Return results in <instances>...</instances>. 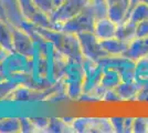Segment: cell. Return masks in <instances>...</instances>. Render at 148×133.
I'll use <instances>...</instances> for the list:
<instances>
[{
	"mask_svg": "<svg viewBox=\"0 0 148 133\" xmlns=\"http://www.w3.org/2000/svg\"><path fill=\"white\" fill-rule=\"evenodd\" d=\"M31 120L36 127L37 132H45L47 131L50 118H31Z\"/></svg>",
	"mask_w": 148,
	"mask_h": 133,
	"instance_id": "obj_26",
	"label": "cell"
},
{
	"mask_svg": "<svg viewBox=\"0 0 148 133\" xmlns=\"http://www.w3.org/2000/svg\"><path fill=\"white\" fill-rule=\"evenodd\" d=\"M101 44L108 56H123L130 47V43L124 42L116 37L106 39V40H101Z\"/></svg>",
	"mask_w": 148,
	"mask_h": 133,
	"instance_id": "obj_14",
	"label": "cell"
},
{
	"mask_svg": "<svg viewBox=\"0 0 148 133\" xmlns=\"http://www.w3.org/2000/svg\"><path fill=\"white\" fill-rule=\"evenodd\" d=\"M148 79V57L139 58L136 60L135 65V80L143 81Z\"/></svg>",
	"mask_w": 148,
	"mask_h": 133,
	"instance_id": "obj_22",
	"label": "cell"
},
{
	"mask_svg": "<svg viewBox=\"0 0 148 133\" xmlns=\"http://www.w3.org/2000/svg\"><path fill=\"white\" fill-rule=\"evenodd\" d=\"M12 42L13 52L20 54L22 57L31 60L33 58V39L31 38L29 33L20 28L12 27Z\"/></svg>",
	"mask_w": 148,
	"mask_h": 133,
	"instance_id": "obj_8",
	"label": "cell"
},
{
	"mask_svg": "<svg viewBox=\"0 0 148 133\" xmlns=\"http://www.w3.org/2000/svg\"><path fill=\"white\" fill-rule=\"evenodd\" d=\"M140 88H142L140 83L136 80H133V81H123L118 87L115 88V90L124 102L136 101Z\"/></svg>",
	"mask_w": 148,
	"mask_h": 133,
	"instance_id": "obj_12",
	"label": "cell"
},
{
	"mask_svg": "<svg viewBox=\"0 0 148 133\" xmlns=\"http://www.w3.org/2000/svg\"><path fill=\"white\" fill-rule=\"evenodd\" d=\"M21 122V132L23 133H36V127L33 124V122L31 120V118H20Z\"/></svg>",
	"mask_w": 148,
	"mask_h": 133,
	"instance_id": "obj_27",
	"label": "cell"
},
{
	"mask_svg": "<svg viewBox=\"0 0 148 133\" xmlns=\"http://www.w3.org/2000/svg\"><path fill=\"white\" fill-rule=\"evenodd\" d=\"M147 119H148V118H147Z\"/></svg>",
	"mask_w": 148,
	"mask_h": 133,
	"instance_id": "obj_37",
	"label": "cell"
},
{
	"mask_svg": "<svg viewBox=\"0 0 148 133\" xmlns=\"http://www.w3.org/2000/svg\"><path fill=\"white\" fill-rule=\"evenodd\" d=\"M140 2H148V0H130V12L136 5H138V3H140ZM128 14H130V13H128Z\"/></svg>",
	"mask_w": 148,
	"mask_h": 133,
	"instance_id": "obj_33",
	"label": "cell"
},
{
	"mask_svg": "<svg viewBox=\"0 0 148 133\" xmlns=\"http://www.w3.org/2000/svg\"><path fill=\"white\" fill-rule=\"evenodd\" d=\"M0 14L11 27L22 29L27 20L23 18L18 0H0Z\"/></svg>",
	"mask_w": 148,
	"mask_h": 133,
	"instance_id": "obj_7",
	"label": "cell"
},
{
	"mask_svg": "<svg viewBox=\"0 0 148 133\" xmlns=\"http://www.w3.org/2000/svg\"><path fill=\"white\" fill-rule=\"evenodd\" d=\"M20 83L18 81H13V80H8V79L0 80V102L9 101L10 95L12 94L14 89Z\"/></svg>",
	"mask_w": 148,
	"mask_h": 133,
	"instance_id": "obj_21",
	"label": "cell"
},
{
	"mask_svg": "<svg viewBox=\"0 0 148 133\" xmlns=\"http://www.w3.org/2000/svg\"><path fill=\"white\" fill-rule=\"evenodd\" d=\"M18 1L22 16L27 21L32 22L39 27L53 29V25H52L51 19L47 14H44L43 12H41L38 9L37 6L33 2V0H18Z\"/></svg>",
	"mask_w": 148,
	"mask_h": 133,
	"instance_id": "obj_6",
	"label": "cell"
},
{
	"mask_svg": "<svg viewBox=\"0 0 148 133\" xmlns=\"http://www.w3.org/2000/svg\"><path fill=\"white\" fill-rule=\"evenodd\" d=\"M136 30H137V23L126 20L125 22L118 25L115 37L124 42L130 43L136 39Z\"/></svg>",
	"mask_w": 148,
	"mask_h": 133,
	"instance_id": "obj_15",
	"label": "cell"
},
{
	"mask_svg": "<svg viewBox=\"0 0 148 133\" xmlns=\"http://www.w3.org/2000/svg\"><path fill=\"white\" fill-rule=\"evenodd\" d=\"M123 56L130 58L133 60H138L139 58L148 56V37L146 38H136L130 43L127 51Z\"/></svg>",
	"mask_w": 148,
	"mask_h": 133,
	"instance_id": "obj_13",
	"label": "cell"
},
{
	"mask_svg": "<svg viewBox=\"0 0 148 133\" xmlns=\"http://www.w3.org/2000/svg\"><path fill=\"white\" fill-rule=\"evenodd\" d=\"M147 57H148V56H147Z\"/></svg>",
	"mask_w": 148,
	"mask_h": 133,
	"instance_id": "obj_36",
	"label": "cell"
},
{
	"mask_svg": "<svg viewBox=\"0 0 148 133\" xmlns=\"http://www.w3.org/2000/svg\"><path fill=\"white\" fill-rule=\"evenodd\" d=\"M33 2L37 6L38 9L41 12H43L44 14H47L49 18H51V16L56 10V7L53 2V0H33Z\"/></svg>",
	"mask_w": 148,
	"mask_h": 133,
	"instance_id": "obj_23",
	"label": "cell"
},
{
	"mask_svg": "<svg viewBox=\"0 0 148 133\" xmlns=\"http://www.w3.org/2000/svg\"><path fill=\"white\" fill-rule=\"evenodd\" d=\"M148 37V20H144L137 23L136 38H146Z\"/></svg>",
	"mask_w": 148,
	"mask_h": 133,
	"instance_id": "obj_30",
	"label": "cell"
},
{
	"mask_svg": "<svg viewBox=\"0 0 148 133\" xmlns=\"http://www.w3.org/2000/svg\"><path fill=\"white\" fill-rule=\"evenodd\" d=\"M0 45H2L10 54L13 53L12 42V27L0 14Z\"/></svg>",
	"mask_w": 148,
	"mask_h": 133,
	"instance_id": "obj_16",
	"label": "cell"
},
{
	"mask_svg": "<svg viewBox=\"0 0 148 133\" xmlns=\"http://www.w3.org/2000/svg\"><path fill=\"white\" fill-rule=\"evenodd\" d=\"M103 102H107V103H119V102H124L122 98L119 96L115 89H108L105 91L104 98H103Z\"/></svg>",
	"mask_w": 148,
	"mask_h": 133,
	"instance_id": "obj_25",
	"label": "cell"
},
{
	"mask_svg": "<svg viewBox=\"0 0 148 133\" xmlns=\"http://www.w3.org/2000/svg\"><path fill=\"white\" fill-rule=\"evenodd\" d=\"M123 81V76H121L118 71L114 69H104L103 76H102L99 84L106 90H108V89H115Z\"/></svg>",
	"mask_w": 148,
	"mask_h": 133,
	"instance_id": "obj_17",
	"label": "cell"
},
{
	"mask_svg": "<svg viewBox=\"0 0 148 133\" xmlns=\"http://www.w3.org/2000/svg\"><path fill=\"white\" fill-rule=\"evenodd\" d=\"M103 17L104 16L95 7L92 0V2L85 8L84 11H82L74 18L64 22L59 30L68 32V33H74V34H79L82 32H93L96 20Z\"/></svg>",
	"mask_w": 148,
	"mask_h": 133,
	"instance_id": "obj_1",
	"label": "cell"
},
{
	"mask_svg": "<svg viewBox=\"0 0 148 133\" xmlns=\"http://www.w3.org/2000/svg\"><path fill=\"white\" fill-rule=\"evenodd\" d=\"M117 27V23L111 20L108 17H103L96 20L93 32L99 40H106L114 38L116 36Z\"/></svg>",
	"mask_w": 148,
	"mask_h": 133,
	"instance_id": "obj_11",
	"label": "cell"
},
{
	"mask_svg": "<svg viewBox=\"0 0 148 133\" xmlns=\"http://www.w3.org/2000/svg\"><path fill=\"white\" fill-rule=\"evenodd\" d=\"M74 132L71 123L64 118H50L45 133H70Z\"/></svg>",
	"mask_w": 148,
	"mask_h": 133,
	"instance_id": "obj_18",
	"label": "cell"
},
{
	"mask_svg": "<svg viewBox=\"0 0 148 133\" xmlns=\"http://www.w3.org/2000/svg\"><path fill=\"white\" fill-rule=\"evenodd\" d=\"M140 83L142 88L140 91L137 95V102H148V79L147 80H143V81H138Z\"/></svg>",
	"mask_w": 148,
	"mask_h": 133,
	"instance_id": "obj_28",
	"label": "cell"
},
{
	"mask_svg": "<svg viewBox=\"0 0 148 133\" xmlns=\"http://www.w3.org/2000/svg\"><path fill=\"white\" fill-rule=\"evenodd\" d=\"M107 7L112 6V5H115V3H119V2H130V0H105Z\"/></svg>",
	"mask_w": 148,
	"mask_h": 133,
	"instance_id": "obj_34",
	"label": "cell"
},
{
	"mask_svg": "<svg viewBox=\"0 0 148 133\" xmlns=\"http://www.w3.org/2000/svg\"><path fill=\"white\" fill-rule=\"evenodd\" d=\"M93 2H94L95 6L99 7V9H102V10L107 12V3H106L105 0H93Z\"/></svg>",
	"mask_w": 148,
	"mask_h": 133,
	"instance_id": "obj_32",
	"label": "cell"
},
{
	"mask_svg": "<svg viewBox=\"0 0 148 133\" xmlns=\"http://www.w3.org/2000/svg\"><path fill=\"white\" fill-rule=\"evenodd\" d=\"M68 0H53V2H54V5H56V9L59 8V7H61L64 2H66Z\"/></svg>",
	"mask_w": 148,
	"mask_h": 133,
	"instance_id": "obj_35",
	"label": "cell"
},
{
	"mask_svg": "<svg viewBox=\"0 0 148 133\" xmlns=\"http://www.w3.org/2000/svg\"><path fill=\"white\" fill-rule=\"evenodd\" d=\"M133 132L135 133H148V119L147 118H134Z\"/></svg>",
	"mask_w": 148,
	"mask_h": 133,
	"instance_id": "obj_24",
	"label": "cell"
},
{
	"mask_svg": "<svg viewBox=\"0 0 148 133\" xmlns=\"http://www.w3.org/2000/svg\"><path fill=\"white\" fill-rule=\"evenodd\" d=\"M111 122L114 127V131L117 133H123L125 131V118L114 116L111 118Z\"/></svg>",
	"mask_w": 148,
	"mask_h": 133,
	"instance_id": "obj_29",
	"label": "cell"
},
{
	"mask_svg": "<svg viewBox=\"0 0 148 133\" xmlns=\"http://www.w3.org/2000/svg\"><path fill=\"white\" fill-rule=\"evenodd\" d=\"M74 132H115L111 122V118H74L72 123Z\"/></svg>",
	"mask_w": 148,
	"mask_h": 133,
	"instance_id": "obj_4",
	"label": "cell"
},
{
	"mask_svg": "<svg viewBox=\"0 0 148 133\" xmlns=\"http://www.w3.org/2000/svg\"><path fill=\"white\" fill-rule=\"evenodd\" d=\"M77 38L80 40L81 50L84 58L97 62L108 56L103 49L101 40L94 34V32H82L77 34Z\"/></svg>",
	"mask_w": 148,
	"mask_h": 133,
	"instance_id": "obj_5",
	"label": "cell"
},
{
	"mask_svg": "<svg viewBox=\"0 0 148 133\" xmlns=\"http://www.w3.org/2000/svg\"><path fill=\"white\" fill-rule=\"evenodd\" d=\"M127 20L135 23H139L144 20H148V2H140L136 5L130 10Z\"/></svg>",
	"mask_w": 148,
	"mask_h": 133,
	"instance_id": "obj_19",
	"label": "cell"
},
{
	"mask_svg": "<svg viewBox=\"0 0 148 133\" xmlns=\"http://www.w3.org/2000/svg\"><path fill=\"white\" fill-rule=\"evenodd\" d=\"M133 123H134V118H125V131L124 133L133 132Z\"/></svg>",
	"mask_w": 148,
	"mask_h": 133,
	"instance_id": "obj_31",
	"label": "cell"
},
{
	"mask_svg": "<svg viewBox=\"0 0 148 133\" xmlns=\"http://www.w3.org/2000/svg\"><path fill=\"white\" fill-rule=\"evenodd\" d=\"M82 64L84 68V92H86L101 83L104 68L99 65V62L86 58L83 59Z\"/></svg>",
	"mask_w": 148,
	"mask_h": 133,
	"instance_id": "obj_9",
	"label": "cell"
},
{
	"mask_svg": "<svg viewBox=\"0 0 148 133\" xmlns=\"http://www.w3.org/2000/svg\"><path fill=\"white\" fill-rule=\"evenodd\" d=\"M91 2L92 0H68L66 2H64L61 7L56 9L50 18L53 25V29L59 30L64 22L84 11Z\"/></svg>",
	"mask_w": 148,
	"mask_h": 133,
	"instance_id": "obj_2",
	"label": "cell"
},
{
	"mask_svg": "<svg viewBox=\"0 0 148 133\" xmlns=\"http://www.w3.org/2000/svg\"><path fill=\"white\" fill-rule=\"evenodd\" d=\"M104 69H114L121 73L124 81L135 80L136 61L125 56H107L97 61Z\"/></svg>",
	"mask_w": 148,
	"mask_h": 133,
	"instance_id": "obj_3",
	"label": "cell"
},
{
	"mask_svg": "<svg viewBox=\"0 0 148 133\" xmlns=\"http://www.w3.org/2000/svg\"><path fill=\"white\" fill-rule=\"evenodd\" d=\"M21 132L20 118H2L0 119V133Z\"/></svg>",
	"mask_w": 148,
	"mask_h": 133,
	"instance_id": "obj_20",
	"label": "cell"
},
{
	"mask_svg": "<svg viewBox=\"0 0 148 133\" xmlns=\"http://www.w3.org/2000/svg\"><path fill=\"white\" fill-rule=\"evenodd\" d=\"M58 50H60L70 59L75 60L77 62H82L84 59L82 50H81L80 40L77 38V34H74V33L64 32L61 47Z\"/></svg>",
	"mask_w": 148,
	"mask_h": 133,
	"instance_id": "obj_10",
	"label": "cell"
}]
</instances>
